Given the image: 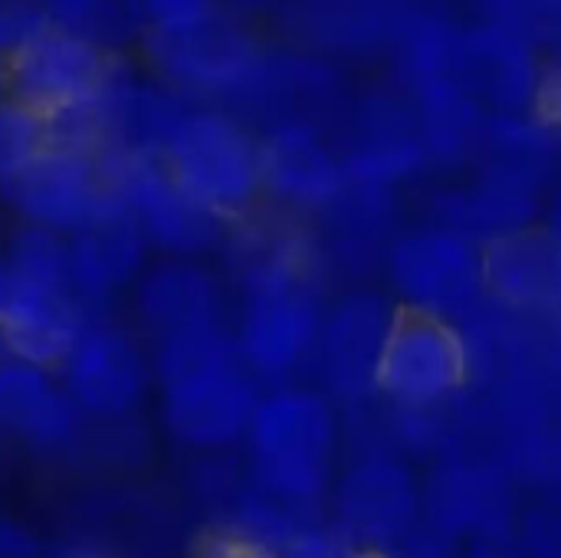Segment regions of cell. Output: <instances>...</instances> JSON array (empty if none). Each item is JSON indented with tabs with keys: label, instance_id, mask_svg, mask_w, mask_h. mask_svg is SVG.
<instances>
[{
	"label": "cell",
	"instance_id": "cell-6",
	"mask_svg": "<svg viewBox=\"0 0 561 558\" xmlns=\"http://www.w3.org/2000/svg\"><path fill=\"white\" fill-rule=\"evenodd\" d=\"M388 280L398 306L460 322L486 296L483 247L450 227H424L388 247Z\"/></svg>",
	"mask_w": 561,
	"mask_h": 558
},
{
	"label": "cell",
	"instance_id": "cell-16",
	"mask_svg": "<svg viewBox=\"0 0 561 558\" xmlns=\"http://www.w3.org/2000/svg\"><path fill=\"white\" fill-rule=\"evenodd\" d=\"M135 322L148 345L230 326L220 283L191 260H164L135 283Z\"/></svg>",
	"mask_w": 561,
	"mask_h": 558
},
{
	"label": "cell",
	"instance_id": "cell-2",
	"mask_svg": "<svg viewBox=\"0 0 561 558\" xmlns=\"http://www.w3.org/2000/svg\"><path fill=\"white\" fill-rule=\"evenodd\" d=\"M243 447L253 483L289 503L322 510L342 447L339 408L316 388L276 385L263 391Z\"/></svg>",
	"mask_w": 561,
	"mask_h": 558
},
{
	"label": "cell",
	"instance_id": "cell-7",
	"mask_svg": "<svg viewBox=\"0 0 561 558\" xmlns=\"http://www.w3.org/2000/svg\"><path fill=\"white\" fill-rule=\"evenodd\" d=\"M10 207L26 227L72 237L118 210L105 151L49 141V148L3 187Z\"/></svg>",
	"mask_w": 561,
	"mask_h": 558
},
{
	"label": "cell",
	"instance_id": "cell-3",
	"mask_svg": "<svg viewBox=\"0 0 561 558\" xmlns=\"http://www.w3.org/2000/svg\"><path fill=\"white\" fill-rule=\"evenodd\" d=\"M161 161L220 224L247 220L263 197L260 141L224 112H187L168 135Z\"/></svg>",
	"mask_w": 561,
	"mask_h": 558
},
{
	"label": "cell",
	"instance_id": "cell-15",
	"mask_svg": "<svg viewBox=\"0 0 561 558\" xmlns=\"http://www.w3.org/2000/svg\"><path fill=\"white\" fill-rule=\"evenodd\" d=\"M0 428L10 441L39 457H72L95 431L56 368L20 358L0 365Z\"/></svg>",
	"mask_w": 561,
	"mask_h": 558
},
{
	"label": "cell",
	"instance_id": "cell-25",
	"mask_svg": "<svg viewBox=\"0 0 561 558\" xmlns=\"http://www.w3.org/2000/svg\"><path fill=\"white\" fill-rule=\"evenodd\" d=\"M131 13L148 26V36L184 33L217 13L214 0H128Z\"/></svg>",
	"mask_w": 561,
	"mask_h": 558
},
{
	"label": "cell",
	"instance_id": "cell-28",
	"mask_svg": "<svg viewBox=\"0 0 561 558\" xmlns=\"http://www.w3.org/2000/svg\"><path fill=\"white\" fill-rule=\"evenodd\" d=\"M191 558H276V556H273V553H266V549H260V546H253V543H247V539H240V536H233L230 529L217 526L214 533H207V536L194 546Z\"/></svg>",
	"mask_w": 561,
	"mask_h": 558
},
{
	"label": "cell",
	"instance_id": "cell-19",
	"mask_svg": "<svg viewBox=\"0 0 561 558\" xmlns=\"http://www.w3.org/2000/svg\"><path fill=\"white\" fill-rule=\"evenodd\" d=\"M263 194L293 210H325L348 184L345 161L329 141L302 122L279 125L260 141Z\"/></svg>",
	"mask_w": 561,
	"mask_h": 558
},
{
	"label": "cell",
	"instance_id": "cell-32",
	"mask_svg": "<svg viewBox=\"0 0 561 558\" xmlns=\"http://www.w3.org/2000/svg\"><path fill=\"white\" fill-rule=\"evenodd\" d=\"M546 349H549V365H552V375H556V385L561 391V312L546 319Z\"/></svg>",
	"mask_w": 561,
	"mask_h": 558
},
{
	"label": "cell",
	"instance_id": "cell-10",
	"mask_svg": "<svg viewBox=\"0 0 561 558\" xmlns=\"http://www.w3.org/2000/svg\"><path fill=\"white\" fill-rule=\"evenodd\" d=\"M325 303L319 283H289L247 289L233 322V342L260 385H286L312 362Z\"/></svg>",
	"mask_w": 561,
	"mask_h": 558
},
{
	"label": "cell",
	"instance_id": "cell-27",
	"mask_svg": "<svg viewBox=\"0 0 561 558\" xmlns=\"http://www.w3.org/2000/svg\"><path fill=\"white\" fill-rule=\"evenodd\" d=\"M46 23L49 16L43 7L23 3V0H0V62Z\"/></svg>",
	"mask_w": 561,
	"mask_h": 558
},
{
	"label": "cell",
	"instance_id": "cell-12",
	"mask_svg": "<svg viewBox=\"0 0 561 558\" xmlns=\"http://www.w3.org/2000/svg\"><path fill=\"white\" fill-rule=\"evenodd\" d=\"M519 490L506 470L483 454H450L431 464L424 480V523L450 543L473 546L503 539L519 523Z\"/></svg>",
	"mask_w": 561,
	"mask_h": 558
},
{
	"label": "cell",
	"instance_id": "cell-22",
	"mask_svg": "<svg viewBox=\"0 0 561 558\" xmlns=\"http://www.w3.org/2000/svg\"><path fill=\"white\" fill-rule=\"evenodd\" d=\"M457 69L463 72V89L473 86L477 92L490 95L500 105H513L526 99L536 86L529 49L513 33H480L467 46L457 49Z\"/></svg>",
	"mask_w": 561,
	"mask_h": 558
},
{
	"label": "cell",
	"instance_id": "cell-39",
	"mask_svg": "<svg viewBox=\"0 0 561 558\" xmlns=\"http://www.w3.org/2000/svg\"><path fill=\"white\" fill-rule=\"evenodd\" d=\"M0 99H3V79H0Z\"/></svg>",
	"mask_w": 561,
	"mask_h": 558
},
{
	"label": "cell",
	"instance_id": "cell-24",
	"mask_svg": "<svg viewBox=\"0 0 561 558\" xmlns=\"http://www.w3.org/2000/svg\"><path fill=\"white\" fill-rule=\"evenodd\" d=\"M513 536L529 558H561V497H539L523 510Z\"/></svg>",
	"mask_w": 561,
	"mask_h": 558
},
{
	"label": "cell",
	"instance_id": "cell-14",
	"mask_svg": "<svg viewBox=\"0 0 561 558\" xmlns=\"http://www.w3.org/2000/svg\"><path fill=\"white\" fill-rule=\"evenodd\" d=\"M92 312L62 283H49L0 253V339L10 358L59 368Z\"/></svg>",
	"mask_w": 561,
	"mask_h": 558
},
{
	"label": "cell",
	"instance_id": "cell-37",
	"mask_svg": "<svg viewBox=\"0 0 561 558\" xmlns=\"http://www.w3.org/2000/svg\"><path fill=\"white\" fill-rule=\"evenodd\" d=\"M556 125H559V145H561V115H559V118H556Z\"/></svg>",
	"mask_w": 561,
	"mask_h": 558
},
{
	"label": "cell",
	"instance_id": "cell-23",
	"mask_svg": "<svg viewBox=\"0 0 561 558\" xmlns=\"http://www.w3.org/2000/svg\"><path fill=\"white\" fill-rule=\"evenodd\" d=\"M49 122L33 109L0 99V191L10 187L46 148H49Z\"/></svg>",
	"mask_w": 561,
	"mask_h": 558
},
{
	"label": "cell",
	"instance_id": "cell-13",
	"mask_svg": "<svg viewBox=\"0 0 561 558\" xmlns=\"http://www.w3.org/2000/svg\"><path fill=\"white\" fill-rule=\"evenodd\" d=\"M398 312V303L375 293H352L325 309L312 365L332 405L352 411L378 398V372Z\"/></svg>",
	"mask_w": 561,
	"mask_h": 558
},
{
	"label": "cell",
	"instance_id": "cell-4",
	"mask_svg": "<svg viewBox=\"0 0 561 558\" xmlns=\"http://www.w3.org/2000/svg\"><path fill=\"white\" fill-rule=\"evenodd\" d=\"M3 95L46 122L92 109L112 86V59L85 33L46 23L0 62Z\"/></svg>",
	"mask_w": 561,
	"mask_h": 558
},
{
	"label": "cell",
	"instance_id": "cell-36",
	"mask_svg": "<svg viewBox=\"0 0 561 558\" xmlns=\"http://www.w3.org/2000/svg\"><path fill=\"white\" fill-rule=\"evenodd\" d=\"M7 358H10V352H7V345H3V339H0V365H3Z\"/></svg>",
	"mask_w": 561,
	"mask_h": 558
},
{
	"label": "cell",
	"instance_id": "cell-26",
	"mask_svg": "<svg viewBox=\"0 0 561 558\" xmlns=\"http://www.w3.org/2000/svg\"><path fill=\"white\" fill-rule=\"evenodd\" d=\"M276 558H381L365 553L352 536H345L332 520H322L309 529H302L289 546H283Z\"/></svg>",
	"mask_w": 561,
	"mask_h": 558
},
{
	"label": "cell",
	"instance_id": "cell-9",
	"mask_svg": "<svg viewBox=\"0 0 561 558\" xmlns=\"http://www.w3.org/2000/svg\"><path fill=\"white\" fill-rule=\"evenodd\" d=\"M105 164L122 214L141 230L151 250L191 260L217 243L224 224L174 181L161 155L105 151Z\"/></svg>",
	"mask_w": 561,
	"mask_h": 558
},
{
	"label": "cell",
	"instance_id": "cell-18",
	"mask_svg": "<svg viewBox=\"0 0 561 558\" xmlns=\"http://www.w3.org/2000/svg\"><path fill=\"white\" fill-rule=\"evenodd\" d=\"M148 240L141 230L122 214V207L99 224L69 237V280L76 299L92 312L102 316L108 306L135 289L141 273L148 270Z\"/></svg>",
	"mask_w": 561,
	"mask_h": 558
},
{
	"label": "cell",
	"instance_id": "cell-5",
	"mask_svg": "<svg viewBox=\"0 0 561 558\" xmlns=\"http://www.w3.org/2000/svg\"><path fill=\"white\" fill-rule=\"evenodd\" d=\"M56 375L92 424L131 421L154 395L148 342L138 329L115 322L108 312L85 322Z\"/></svg>",
	"mask_w": 561,
	"mask_h": 558
},
{
	"label": "cell",
	"instance_id": "cell-30",
	"mask_svg": "<svg viewBox=\"0 0 561 558\" xmlns=\"http://www.w3.org/2000/svg\"><path fill=\"white\" fill-rule=\"evenodd\" d=\"M43 546L36 543V536L10 520H0V558H39Z\"/></svg>",
	"mask_w": 561,
	"mask_h": 558
},
{
	"label": "cell",
	"instance_id": "cell-20",
	"mask_svg": "<svg viewBox=\"0 0 561 558\" xmlns=\"http://www.w3.org/2000/svg\"><path fill=\"white\" fill-rule=\"evenodd\" d=\"M148 46L168 79L194 89H237L256 72L253 43L220 10L184 33L148 36Z\"/></svg>",
	"mask_w": 561,
	"mask_h": 558
},
{
	"label": "cell",
	"instance_id": "cell-21",
	"mask_svg": "<svg viewBox=\"0 0 561 558\" xmlns=\"http://www.w3.org/2000/svg\"><path fill=\"white\" fill-rule=\"evenodd\" d=\"M539 214V184L483 171L470 187L450 191L437 204V224L486 247L506 234L533 227Z\"/></svg>",
	"mask_w": 561,
	"mask_h": 558
},
{
	"label": "cell",
	"instance_id": "cell-1",
	"mask_svg": "<svg viewBox=\"0 0 561 558\" xmlns=\"http://www.w3.org/2000/svg\"><path fill=\"white\" fill-rule=\"evenodd\" d=\"M148 349L164 434L201 457L243 447L263 385L243 365L233 326L191 332Z\"/></svg>",
	"mask_w": 561,
	"mask_h": 558
},
{
	"label": "cell",
	"instance_id": "cell-38",
	"mask_svg": "<svg viewBox=\"0 0 561 558\" xmlns=\"http://www.w3.org/2000/svg\"><path fill=\"white\" fill-rule=\"evenodd\" d=\"M3 441H7V434H3V428H0V444H3Z\"/></svg>",
	"mask_w": 561,
	"mask_h": 558
},
{
	"label": "cell",
	"instance_id": "cell-33",
	"mask_svg": "<svg viewBox=\"0 0 561 558\" xmlns=\"http://www.w3.org/2000/svg\"><path fill=\"white\" fill-rule=\"evenodd\" d=\"M39 558H108L102 549L85 543H62V546H43Z\"/></svg>",
	"mask_w": 561,
	"mask_h": 558
},
{
	"label": "cell",
	"instance_id": "cell-8",
	"mask_svg": "<svg viewBox=\"0 0 561 558\" xmlns=\"http://www.w3.org/2000/svg\"><path fill=\"white\" fill-rule=\"evenodd\" d=\"M332 523L371 556H391L424 523V483L398 454H358L332 487Z\"/></svg>",
	"mask_w": 561,
	"mask_h": 558
},
{
	"label": "cell",
	"instance_id": "cell-11",
	"mask_svg": "<svg viewBox=\"0 0 561 558\" xmlns=\"http://www.w3.org/2000/svg\"><path fill=\"white\" fill-rule=\"evenodd\" d=\"M470 391V362L457 322L401 309L391 329L378 398L394 408H440Z\"/></svg>",
	"mask_w": 561,
	"mask_h": 558
},
{
	"label": "cell",
	"instance_id": "cell-29",
	"mask_svg": "<svg viewBox=\"0 0 561 558\" xmlns=\"http://www.w3.org/2000/svg\"><path fill=\"white\" fill-rule=\"evenodd\" d=\"M43 10L49 23L89 36V23H95V16L105 10V0H43Z\"/></svg>",
	"mask_w": 561,
	"mask_h": 558
},
{
	"label": "cell",
	"instance_id": "cell-34",
	"mask_svg": "<svg viewBox=\"0 0 561 558\" xmlns=\"http://www.w3.org/2000/svg\"><path fill=\"white\" fill-rule=\"evenodd\" d=\"M546 99H549V109H552V115L559 118L561 115V72L549 82V89H546Z\"/></svg>",
	"mask_w": 561,
	"mask_h": 558
},
{
	"label": "cell",
	"instance_id": "cell-31",
	"mask_svg": "<svg viewBox=\"0 0 561 558\" xmlns=\"http://www.w3.org/2000/svg\"><path fill=\"white\" fill-rule=\"evenodd\" d=\"M460 558H529L523 553V546L516 543V536H503V539H483L473 546H463Z\"/></svg>",
	"mask_w": 561,
	"mask_h": 558
},
{
	"label": "cell",
	"instance_id": "cell-35",
	"mask_svg": "<svg viewBox=\"0 0 561 558\" xmlns=\"http://www.w3.org/2000/svg\"><path fill=\"white\" fill-rule=\"evenodd\" d=\"M546 227H549V230H552V234L561 240V191H559V197H556V204H552V210H549Z\"/></svg>",
	"mask_w": 561,
	"mask_h": 558
},
{
	"label": "cell",
	"instance_id": "cell-17",
	"mask_svg": "<svg viewBox=\"0 0 561 558\" xmlns=\"http://www.w3.org/2000/svg\"><path fill=\"white\" fill-rule=\"evenodd\" d=\"M486 293L503 306L552 319L561 312V240L542 227H523L483 247Z\"/></svg>",
	"mask_w": 561,
	"mask_h": 558
}]
</instances>
